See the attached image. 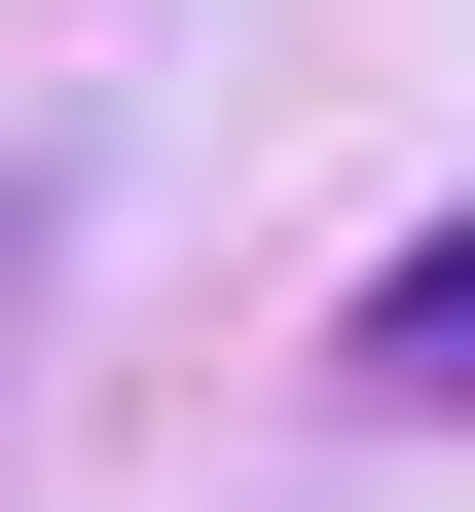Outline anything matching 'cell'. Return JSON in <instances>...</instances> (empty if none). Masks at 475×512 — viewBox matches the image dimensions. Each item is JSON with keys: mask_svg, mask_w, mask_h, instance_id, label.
Segmentation results:
<instances>
[{"mask_svg": "<svg viewBox=\"0 0 475 512\" xmlns=\"http://www.w3.org/2000/svg\"><path fill=\"white\" fill-rule=\"evenodd\" d=\"M366 403H439V439H475V220H439V256L366 293Z\"/></svg>", "mask_w": 475, "mask_h": 512, "instance_id": "6da1fadb", "label": "cell"}]
</instances>
